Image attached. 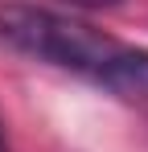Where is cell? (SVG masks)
Segmentation results:
<instances>
[{
    "label": "cell",
    "mask_w": 148,
    "mask_h": 152,
    "mask_svg": "<svg viewBox=\"0 0 148 152\" xmlns=\"http://www.w3.org/2000/svg\"><path fill=\"white\" fill-rule=\"evenodd\" d=\"M66 4H78V8H115L123 0H66Z\"/></svg>",
    "instance_id": "cell-3"
},
{
    "label": "cell",
    "mask_w": 148,
    "mask_h": 152,
    "mask_svg": "<svg viewBox=\"0 0 148 152\" xmlns=\"http://www.w3.org/2000/svg\"><path fill=\"white\" fill-rule=\"evenodd\" d=\"M99 86L111 91L119 103H127V107H136V111L148 115V50L123 45L115 53V62L107 66V74L99 78Z\"/></svg>",
    "instance_id": "cell-2"
},
{
    "label": "cell",
    "mask_w": 148,
    "mask_h": 152,
    "mask_svg": "<svg viewBox=\"0 0 148 152\" xmlns=\"http://www.w3.org/2000/svg\"><path fill=\"white\" fill-rule=\"evenodd\" d=\"M0 152H8V144H4V127H0Z\"/></svg>",
    "instance_id": "cell-4"
},
{
    "label": "cell",
    "mask_w": 148,
    "mask_h": 152,
    "mask_svg": "<svg viewBox=\"0 0 148 152\" xmlns=\"http://www.w3.org/2000/svg\"><path fill=\"white\" fill-rule=\"evenodd\" d=\"M0 41L17 53H29L45 66L70 70L91 82L107 74V66L123 50V41H115L111 33L37 4H0Z\"/></svg>",
    "instance_id": "cell-1"
}]
</instances>
